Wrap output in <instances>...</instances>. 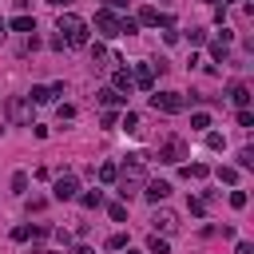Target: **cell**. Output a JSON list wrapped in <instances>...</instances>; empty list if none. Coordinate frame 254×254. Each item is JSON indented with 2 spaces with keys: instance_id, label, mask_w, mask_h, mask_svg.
<instances>
[{
  "instance_id": "6da1fadb",
  "label": "cell",
  "mask_w": 254,
  "mask_h": 254,
  "mask_svg": "<svg viewBox=\"0 0 254 254\" xmlns=\"http://www.w3.org/2000/svg\"><path fill=\"white\" fill-rule=\"evenodd\" d=\"M143 183H147L143 155H127V163H123L119 175H115V190H119V198H135V194L143 190Z\"/></svg>"
},
{
  "instance_id": "7a4b0ae2",
  "label": "cell",
  "mask_w": 254,
  "mask_h": 254,
  "mask_svg": "<svg viewBox=\"0 0 254 254\" xmlns=\"http://www.w3.org/2000/svg\"><path fill=\"white\" fill-rule=\"evenodd\" d=\"M56 32H60V40L67 44V48H87V40H91V28H87V20L83 16H75V12H60V20H56Z\"/></svg>"
},
{
  "instance_id": "3957f363",
  "label": "cell",
  "mask_w": 254,
  "mask_h": 254,
  "mask_svg": "<svg viewBox=\"0 0 254 254\" xmlns=\"http://www.w3.org/2000/svg\"><path fill=\"white\" fill-rule=\"evenodd\" d=\"M183 159H190V147H187V139L171 135V139H163V143H159V163H171V167H179Z\"/></svg>"
},
{
  "instance_id": "277c9868",
  "label": "cell",
  "mask_w": 254,
  "mask_h": 254,
  "mask_svg": "<svg viewBox=\"0 0 254 254\" xmlns=\"http://www.w3.org/2000/svg\"><path fill=\"white\" fill-rule=\"evenodd\" d=\"M151 107L163 115H179L187 107V99H183V91H151Z\"/></svg>"
},
{
  "instance_id": "5b68a950",
  "label": "cell",
  "mask_w": 254,
  "mask_h": 254,
  "mask_svg": "<svg viewBox=\"0 0 254 254\" xmlns=\"http://www.w3.org/2000/svg\"><path fill=\"white\" fill-rule=\"evenodd\" d=\"M75 194H79V179L75 175H60L52 183V198L56 202H75Z\"/></svg>"
},
{
  "instance_id": "8992f818",
  "label": "cell",
  "mask_w": 254,
  "mask_h": 254,
  "mask_svg": "<svg viewBox=\"0 0 254 254\" xmlns=\"http://www.w3.org/2000/svg\"><path fill=\"white\" fill-rule=\"evenodd\" d=\"M87 28H95V32L107 36V40H115V36H119V16H115L111 8H99V12H95V24H87Z\"/></svg>"
},
{
  "instance_id": "52a82bcc",
  "label": "cell",
  "mask_w": 254,
  "mask_h": 254,
  "mask_svg": "<svg viewBox=\"0 0 254 254\" xmlns=\"http://www.w3.org/2000/svg\"><path fill=\"white\" fill-rule=\"evenodd\" d=\"M4 111H8V119L12 123H32V103H28V95H12L8 103H4Z\"/></svg>"
},
{
  "instance_id": "ba28073f",
  "label": "cell",
  "mask_w": 254,
  "mask_h": 254,
  "mask_svg": "<svg viewBox=\"0 0 254 254\" xmlns=\"http://www.w3.org/2000/svg\"><path fill=\"white\" fill-rule=\"evenodd\" d=\"M56 95H64V83H36V87L28 91V103L40 107V103H52Z\"/></svg>"
},
{
  "instance_id": "9c48e42d",
  "label": "cell",
  "mask_w": 254,
  "mask_h": 254,
  "mask_svg": "<svg viewBox=\"0 0 254 254\" xmlns=\"http://www.w3.org/2000/svg\"><path fill=\"white\" fill-rule=\"evenodd\" d=\"M139 194H143V198H147V202H155V206H159V202H163V198H167V194H171V183H163V179H147V183H143V190H139Z\"/></svg>"
},
{
  "instance_id": "30bf717a",
  "label": "cell",
  "mask_w": 254,
  "mask_h": 254,
  "mask_svg": "<svg viewBox=\"0 0 254 254\" xmlns=\"http://www.w3.org/2000/svg\"><path fill=\"white\" fill-rule=\"evenodd\" d=\"M135 20H139V28H167V24H171V16L159 12V8H139Z\"/></svg>"
},
{
  "instance_id": "8fae6325",
  "label": "cell",
  "mask_w": 254,
  "mask_h": 254,
  "mask_svg": "<svg viewBox=\"0 0 254 254\" xmlns=\"http://www.w3.org/2000/svg\"><path fill=\"white\" fill-rule=\"evenodd\" d=\"M131 79H135V87H139V91H155V67H151V64H135Z\"/></svg>"
},
{
  "instance_id": "7c38bea8",
  "label": "cell",
  "mask_w": 254,
  "mask_h": 254,
  "mask_svg": "<svg viewBox=\"0 0 254 254\" xmlns=\"http://www.w3.org/2000/svg\"><path fill=\"white\" fill-rule=\"evenodd\" d=\"M111 87H115L119 95H131V91H135V79H131V71H127V67H115V71H111Z\"/></svg>"
},
{
  "instance_id": "4fadbf2b",
  "label": "cell",
  "mask_w": 254,
  "mask_h": 254,
  "mask_svg": "<svg viewBox=\"0 0 254 254\" xmlns=\"http://www.w3.org/2000/svg\"><path fill=\"white\" fill-rule=\"evenodd\" d=\"M151 226H155V230H163V234H171V230H179V214H175V210H155Z\"/></svg>"
},
{
  "instance_id": "5bb4252c",
  "label": "cell",
  "mask_w": 254,
  "mask_h": 254,
  "mask_svg": "<svg viewBox=\"0 0 254 254\" xmlns=\"http://www.w3.org/2000/svg\"><path fill=\"white\" fill-rule=\"evenodd\" d=\"M8 28H12V32H20V36H32V32H36V20H32L28 12H20V16H12V20H8Z\"/></svg>"
},
{
  "instance_id": "9a60e30c",
  "label": "cell",
  "mask_w": 254,
  "mask_h": 254,
  "mask_svg": "<svg viewBox=\"0 0 254 254\" xmlns=\"http://www.w3.org/2000/svg\"><path fill=\"white\" fill-rule=\"evenodd\" d=\"M95 99H99L103 107H123V103H127V95H119L115 87H99V91H95Z\"/></svg>"
},
{
  "instance_id": "2e32d148",
  "label": "cell",
  "mask_w": 254,
  "mask_h": 254,
  "mask_svg": "<svg viewBox=\"0 0 254 254\" xmlns=\"http://www.w3.org/2000/svg\"><path fill=\"white\" fill-rule=\"evenodd\" d=\"M226 99H230L234 107H250V87H246V83H230Z\"/></svg>"
},
{
  "instance_id": "e0dca14e",
  "label": "cell",
  "mask_w": 254,
  "mask_h": 254,
  "mask_svg": "<svg viewBox=\"0 0 254 254\" xmlns=\"http://www.w3.org/2000/svg\"><path fill=\"white\" fill-rule=\"evenodd\" d=\"M79 198V206H87V210H99L103 206V190H83V194H75Z\"/></svg>"
},
{
  "instance_id": "ac0fdd59",
  "label": "cell",
  "mask_w": 254,
  "mask_h": 254,
  "mask_svg": "<svg viewBox=\"0 0 254 254\" xmlns=\"http://www.w3.org/2000/svg\"><path fill=\"white\" fill-rule=\"evenodd\" d=\"M206 175H210L206 163H187V167H183V179H206Z\"/></svg>"
},
{
  "instance_id": "d6986e66",
  "label": "cell",
  "mask_w": 254,
  "mask_h": 254,
  "mask_svg": "<svg viewBox=\"0 0 254 254\" xmlns=\"http://www.w3.org/2000/svg\"><path fill=\"white\" fill-rule=\"evenodd\" d=\"M91 56H95V67H111V64H115V60H111V52H107L103 44H95V48H91Z\"/></svg>"
},
{
  "instance_id": "ffe728a7",
  "label": "cell",
  "mask_w": 254,
  "mask_h": 254,
  "mask_svg": "<svg viewBox=\"0 0 254 254\" xmlns=\"http://www.w3.org/2000/svg\"><path fill=\"white\" fill-rule=\"evenodd\" d=\"M139 32V20L135 16H119V36H135Z\"/></svg>"
},
{
  "instance_id": "44dd1931",
  "label": "cell",
  "mask_w": 254,
  "mask_h": 254,
  "mask_svg": "<svg viewBox=\"0 0 254 254\" xmlns=\"http://www.w3.org/2000/svg\"><path fill=\"white\" fill-rule=\"evenodd\" d=\"M119 127H123L127 135H135V131H139V115H135V111H123V119H119Z\"/></svg>"
},
{
  "instance_id": "7402d4cb",
  "label": "cell",
  "mask_w": 254,
  "mask_h": 254,
  "mask_svg": "<svg viewBox=\"0 0 254 254\" xmlns=\"http://www.w3.org/2000/svg\"><path fill=\"white\" fill-rule=\"evenodd\" d=\"M214 175H218V183H226V187H234V183H238V167H218Z\"/></svg>"
},
{
  "instance_id": "603a6c76",
  "label": "cell",
  "mask_w": 254,
  "mask_h": 254,
  "mask_svg": "<svg viewBox=\"0 0 254 254\" xmlns=\"http://www.w3.org/2000/svg\"><path fill=\"white\" fill-rule=\"evenodd\" d=\"M171 246H167V238H159V234H151L147 238V254H167Z\"/></svg>"
},
{
  "instance_id": "cb8c5ba5",
  "label": "cell",
  "mask_w": 254,
  "mask_h": 254,
  "mask_svg": "<svg viewBox=\"0 0 254 254\" xmlns=\"http://www.w3.org/2000/svg\"><path fill=\"white\" fill-rule=\"evenodd\" d=\"M115 175H119L115 163H99V183H115Z\"/></svg>"
},
{
  "instance_id": "d4e9b609",
  "label": "cell",
  "mask_w": 254,
  "mask_h": 254,
  "mask_svg": "<svg viewBox=\"0 0 254 254\" xmlns=\"http://www.w3.org/2000/svg\"><path fill=\"white\" fill-rule=\"evenodd\" d=\"M190 127H194V131H206V127H210V115H206V111H194V115H190Z\"/></svg>"
},
{
  "instance_id": "484cf974",
  "label": "cell",
  "mask_w": 254,
  "mask_h": 254,
  "mask_svg": "<svg viewBox=\"0 0 254 254\" xmlns=\"http://www.w3.org/2000/svg\"><path fill=\"white\" fill-rule=\"evenodd\" d=\"M250 167H254V151L242 147V151H238V171H250Z\"/></svg>"
},
{
  "instance_id": "4316f807",
  "label": "cell",
  "mask_w": 254,
  "mask_h": 254,
  "mask_svg": "<svg viewBox=\"0 0 254 254\" xmlns=\"http://www.w3.org/2000/svg\"><path fill=\"white\" fill-rule=\"evenodd\" d=\"M12 190H16V194L28 190V171H16V175H12Z\"/></svg>"
},
{
  "instance_id": "83f0119b",
  "label": "cell",
  "mask_w": 254,
  "mask_h": 254,
  "mask_svg": "<svg viewBox=\"0 0 254 254\" xmlns=\"http://www.w3.org/2000/svg\"><path fill=\"white\" fill-rule=\"evenodd\" d=\"M206 147H210V151H222V147H226V139H222L218 131H206Z\"/></svg>"
},
{
  "instance_id": "f1b7e54d",
  "label": "cell",
  "mask_w": 254,
  "mask_h": 254,
  "mask_svg": "<svg viewBox=\"0 0 254 254\" xmlns=\"http://www.w3.org/2000/svg\"><path fill=\"white\" fill-rule=\"evenodd\" d=\"M107 214H111L115 222H127V206H123V202H111V206H107Z\"/></svg>"
},
{
  "instance_id": "f546056e",
  "label": "cell",
  "mask_w": 254,
  "mask_h": 254,
  "mask_svg": "<svg viewBox=\"0 0 254 254\" xmlns=\"http://www.w3.org/2000/svg\"><path fill=\"white\" fill-rule=\"evenodd\" d=\"M187 44H206V32L202 28H187Z\"/></svg>"
},
{
  "instance_id": "4dcf8cb0",
  "label": "cell",
  "mask_w": 254,
  "mask_h": 254,
  "mask_svg": "<svg viewBox=\"0 0 254 254\" xmlns=\"http://www.w3.org/2000/svg\"><path fill=\"white\" fill-rule=\"evenodd\" d=\"M238 127H254V111L250 107H238Z\"/></svg>"
},
{
  "instance_id": "1f68e13d",
  "label": "cell",
  "mask_w": 254,
  "mask_h": 254,
  "mask_svg": "<svg viewBox=\"0 0 254 254\" xmlns=\"http://www.w3.org/2000/svg\"><path fill=\"white\" fill-rule=\"evenodd\" d=\"M107 250H127V234H111L107 238Z\"/></svg>"
},
{
  "instance_id": "d6a6232c",
  "label": "cell",
  "mask_w": 254,
  "mask_h": 254,
  "mask_svg": "<svg viewBox=\"0 0 254 254\" xmlns=\"http://www.w3.org/2000/svg\"><path fill=\"white\" fill-rule=\"evenodd\" d=\"M230 206L242 210V206H246V190H230Z\"/></svg>"
},
{
  "instance_id": "836d02e7",
  "label": "cell",
  "mask_w": 254,
  "mask_h": 254,
  "mask_svg": "<svg viewBox=\"0 0 254 254\" xmlns=\"http://www.w3.org/2000/svg\"><path fill=\"white\" fill-rule=\"evenodd\" d=\"M28 238H32V226H16L12 230V242H28Z\"/></svg>"
},
{
  "instance_id": "e575fe53",
  "label": "cell",
  "mask_w": 254,
  "mask_h": 254,
  "mask_svg": "<svg viewBox=\"0 0 254 254\" xmlns=\"http://www.w3.org/2000/svg\"><path fill=\"white\" fill-rule=\"evenodd\" d=\"M163 44H179V32H175V24H167V28H163Z\"/></svg>"
},
{
  "instance_id": "d590c367",
  "label": "cell",
  "mask_w": 254,
  "mask_h": 254,
  "mask_svg": "<svg viewBox=\"0 0 254 254\" xmlns=\"http://www.w3.org/2000/svg\"><path fill=\"white\" fill-rule=\"evenodd\" d=\"M210 56H214V60H226V44H218V40H210Z\"/></svg>"
},
{
  "instance_id": "8d00e7d4",
  "label": "cell",
  "mask_w": 254,
  "mask_h": 254,
  "mask_svg": "<svg viewBox=\"0 0 254 254\" xmlns=\"http://www.w3.org/2000/svg\"><path fill=\"white\" fill-rule=\"evenodd\" d=\"M48 234H52V226H44V222H40V226H32V238H48Z\"/></svg>"
},
{
  "instance_id": "74e56055",
  "label": "cell",
  "mask_w": 254,
  "mask_h": 254,
  "mask_svg": "<svg viewBox=\"0 0 254 254\" xmlns=\"http://www.w3.org/2000/svg\"><path fill=\"white\" fill-rule=\"evenodd\" d=\"M234 254H254V246H250V242H238V246H234Z\"/></svg>"
},
{
  "instance_id": "f35d334b",
  "label": "cell",
  "mask_w": 254,
  "mask_h": 254,
  "mask_svg": "<svg viewBox=\"0 0 254 254\" xmlns=\"http://www.w3.org/2000/svg\"><path fill=\"white\" fill-rule=\"evenodd\" d=\"M75 254H95V250L91 246H75Z\"/></svg>"
},
{
  "instance_id": "ab89813d",
  "label": "cell",
  "mask_w": 254,
  "mask_h": 254,
  "mask_svg": "<svg viewBox=\"0 0 254 254\" xmlns=\"http://www.w3.org/2000/svg\"><path fill=\"white\" fill-rule=\"evenodd\" d=\"M48 4H52V8H67V0H48Z\"/></svg>"
},
{
  "instance_id": "60d3db41",
  "label": "cell",
  "mask_w": 254,
  "mask_h": 254,
  "mask_svg": "<svg viewBox=\"0 0 254 254\" xmlns=\"http://www.w3.org/2000/svg\"><path fill=\"white\" fill-rule=\"evenodd\" d=\"M4 36H8V20H0V40H4Z\"/></svg>"
},
{
  "instance_id": "b9f144b4",
  "label": "cell",
  "mask_w": 254,
  "mask_h": 254,
  "mask_svg": "<svg viewBox=\"0 0 254 254\" xmlns=\"http://www.w3.org/2000/svg\"><path fill=\"white\" fill-rule=\"evenodd\" d=\"M44 254H52V250H44Z\"/></svg>"
}]
</instances>
